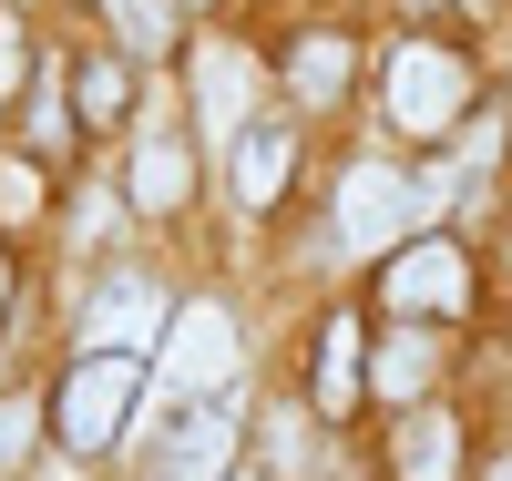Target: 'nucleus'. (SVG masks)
Masks as SVG:
<instances>
[{
    "mask_svg": "<svg viewBox=\"0 0 512 481\" xmlns=\"http://www.w3.org/2000/svg\"><path fill=\"white\" fill-rule=\"evenodd\" d=\"M21 441H31V410H21V400H0V471L21 461Z\"/></svg>",
    "mask_w": 512,
    "mask_h": 481,
    "instance_id": "a211bd4d",
    "label": "nucleus"
},
{
    "mask_svg": "<svg viewBox=\"0 0 512 481\" xmlns=\"http://www.w3.org/2000/svg\"><path fill=\"white\" fill-rule=\"evenodd\" d=\"M379 297H390L400 318H461V308H472V267H461V246L420 236V246H400V256H390Z\"/></svg>",
    "mask_w": 512,
    "mask_h": 481,
    "instance_id": "20e7f679",
    "label": "nucleus"
},
{
    "mask_svg": "<svg viewBox=\"0 0 512 481\" xmlns=\"http://www.w3.org/2000/svg\"><path fill=\"white\" fill-rule=\"evenodd\" d=\"M123 195H134L144 215H185V195H195V154H185L175 134L134 144V174H123Z\"/></svg>",
    "mask_w": 512,
    "mask_h": 481,
    "instance_id": "1a4fd4ad",
    "label": "nucleus"
},
{
    "mask_svg": "<svg viewBox=\"0 0 512 481\" xmlns=\"http://www.w3.org/2000/svg\"><path fill=\"white\" fill-rule=\"evenodd\" d=\"M226 461H236V420L205 400V410H175V430L154 441L144 481H226Z\"/></svg>",
    "mask_w": 512,
    "mask_h": 481,
    "instance_id": "423d86ee",
    "label": "nucleus"
},
{
    "mask_svg": "<svg viewBox=\"0 0 512 481\" xmlns=\"http://www.w3.org/2000/svg\"><path fill=\"white\" fill-rule=\"evenodd\" d=\"M400 226H410V185H400L390 164H359L349 185H338V246L379 256V246H400Z\"/></svg>",
    "mask_w": 512,
    "mask_h": 481,
    "instance_id": "39448f33",
    "label": "nucleus"
},
{
    "mask_svg": "<svg viewBox=\"0 0 512 481\" xmlns=\"http://www.w3.org/2000/svg\"><path fill=\"white\" fill-rule=\"evenodd\" d=\"M103 21L134 41V52H164V41H175V0H103Z\"/></svg>",
    "mask_w": 512,
    "mask_h": 481,
    "instance_id": "2eb2a0df",
    "label": "nucleus"
},
{
    "mask_svg": "<svg viewBox=\"0 0 512 481\" xmlns=\"http://www.w3.org/2000/svg\"><path fill=\"white\" fill-rule=\"evenodd\" d=\"M41 205V174L31 164H0V215H31Z\"/></svg>",
    "mask_w": 512,
    "mask_h": 481,
    "instance_id": "f3484780",
    "label": "nucleus"
},
{
    "mask_svg": "<svg viewBox=\"0 0 512 481\" xmlns=\"http://www.w3.org/2000/svg\"><path fill=\"white\" fill-rule=\"evenodd\" d=\"M195 93H205V134H246V52H226V41H216V52H205L195 62Z\"/></svg>",
    "mask_w": 512,
    "mask_h": 481,
    "instance_id": "9b49d317",
    "label": "nucleus"
},
{
    "mask_svg": "<svg viewBox=\"0 0 512 481\" xmlns=\"http://www.w3.org/2000/svg\"><path fill=\"white\" fill-rule=\"evenodd\" d=\"M134 389H144V369L123 359V348H82V359L62 369V389H52V430L72 451H103L123 430V410H134Z\"/></svg>",
    "mask_w": 512,
    "mask_h": 481,
    "instance_id": "f257e3e1",
    "label": "nucleus"
},
{
    "mask_svg": "<svg viewBox=\"0 0 512 481\" xmlns=\"http://www.w3.org/2000/svg\"><path fill=\"white\" fill-rule=\"evenodd\" d=\"M226 379H236V318L195 297V308L175 318V338H164V400H175V410H205Z\"/></svg>",
    "mask_w": 512,
    "mask_h": 481,
    "instance_id": "7ed1b4c3",
    "label": "nucleus"
},
{
    "mask_svg": "<svg viewBox=\"0 0 512 481\" xmlns=\"http://www.w3.org/2000/svg\"><path fill=\"white\" fill-rule=\"evenodd\" d=\"M349 72H359L349 41H338V31H308V41L287 52V93H297V103H338V93H349Z\"/></svg>",
    "mask_w": 512,
    "mask_h": 481,
    "instance_id": "9d476101",
    "label": "nucleus"
},
{
    "mask_svg": "<svg viewBox=\"0 0 512 481\" xmlns=\"http://www.w3.org/2000/svg\"><path fill=\"white\" fill-rule=\"evenodd\" d=\"M0 297H11V267H0Z\"/></svg>",
    "mask_w": 512,
    "mask_h": 481,
    "instance_id": "aec40b11",
    "label": "nucleus"
},
{
    "mask_svg": "<svg viewBox=\"0 0 512 481\" xmlns=\"http://www.w3.org/2000/svg\"><path fill=\"white\" fill-rule=\"evenodd\" d=\"M72 93H82V113H93V123H123L134 82H123V62H82V82H72Z\"/></svg>",
    "mask_w": 512,
    "mask_h": 481,
    "instance_id": "dca6fc26",
    "label": "nucleus"
},
{
    "mask_svg": "<svg viewBox=\"0 0 512 481\" xmlns=\"http://www.w3.org/2000/svg\"><path fill=\"white\" fill-rule=\"evenodd\" d=\"M390 471H400V481H461V430H451V410H400Z\"/></svg>",
    "mask_w": 512,
    "mask_h": 481,
    "instance_id": "6e6552de",
    "label": "nucleus"
},
{
    "mask_svg": "<svg viewBox=\"0 0 512 481\" xmlns=\"http://www.w3.org/2000/svg\"><path fill=\"white\" fill-rule=\"evenodd\" d=\"M287 154H297V144L277 134V123H246V134H236V164H226V174H236V205H267V195L287 185Z\"/></svg>",
    "mask_w": 512,
    "mask_h": 481,
    "instance_id": "f8f14e48",
    "label": "nucleus"
},
{
    "mask_svg": "<svg viewBox=\"0 0 512 481\" xmlns=\"http://www.w3.org/2000/svg\"><path fill=\"white\" fill-rule=\"evenodd\" d=\"M461 103H472V62L451 41H400L390 52V123L400 134H451Z\"/></svg>",
    "mask_w": 512,
    "mask_h": 481,
    "instance_id": "f03ea898",
    "label": "nucleus"
},
{
    "mask_svg": "<svg viewBox=\"0 0 512 481\" xmlns=\"http://www.w3.org/2000/svg\"><path fill=\"white\" fill-rule=\"evenodd\" d=\"M154 328H164V287L154 277H103L82 297V348H123V359H134Z\"/></svg>",
    "mask_w": 512,
    "mask_h": 481,
    "instance_id": "0eeeda50",
    "label": "nucleus"
},
{
    "mask_svg": "<svg viewBox=\"0 0 512 481\" xmlns=\"http://www.w3.org/2000/svg\"><path fill=\"white\" fill-rule=\"evenodd\" d=\"M226 481H256V471H226Z\"/></svg>",
    "mask_w": 512,
    "mask_h": 481,
    "instance_id": "412c9836",
    "label": "nucleus"
},
{
    "mask_svg": "<svg viewBox=\"0 0 512 481\" xmlns=\"http://www.w3.org/2000/svg\"><path fill=\"white\" fill-rule=\"evenodd\" d=\"M11 93H21V31L0 21V103H11Z\"/></svg>",
    "mask_w": 512,
    "mask_h": 481,
    "instance_id": "6ab92c4d",
    "label": "nucleus"
},
{
    "mask_svg": "<svg viewBox=\"0 0 512 481\" xmlns=\"http://www.w3.org/2000/svg\"><path fill=\"white\" fill-rule=\"evenodd\" d=\"M431 369H441V348H431V338H410V328H400L390 348H379V389H390V400H400V410H410V389H420V379H431Z\"/></svg>",
    "mask_w": 512,
    "mask_h": 481,
    "instance_id": "4468645a",
    "label": "nucleus"
},
{
    "mask_svg": "<svg viewBox=\"0 0 512 481\" xmlns=\"http://www.w3.org/2000/svg\"><path fill=\"white\" fill-rule=\"evenodd\" d=\"M359 389H369V379H359V328L328 318V338H318V389H308V400L338 420V410H359Z\"/></svg>",
    "mask_w": 512,
    "mask_h": 481,
    "instance_id": "ddd939ff",
    "label": "nucleus"
},
{
    "mask_svg": "<svg viewBox=\"0 0 512 481\" xmlns=\"http://www.w3.org/2000/svg\"><path fill=\"white\" fill-rule=\"evenodd\" d=\"M492 481H512V461H502V471H492Z\"/></svg>",
    "mask_w": 512,
    "mask_h": 481,
    "instance_id": "4be33fe9",
    "label": "nucleus"
}]
</instances>
